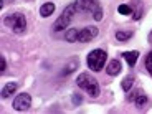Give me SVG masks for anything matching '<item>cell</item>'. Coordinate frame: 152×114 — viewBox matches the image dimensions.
I'll return each mask as SVG.
<instances>
[{
    "label": "cell",
    "instance_id": "1",
    "mask_svg": "<svg viewBox=\"0 0 152 114\" xmlns=\"http://www.w3.org/2000/svg\"><path fill=\"white\" fill-rule=\"evenodd\" d=\"M76 84H78V88H81L83 91H86V94L89 96V98H98L99 93H101L98 80H96L93 75H89V73H81V75H78Z\"/></svg>",
    "mask_w": 152,
    "mask_h": 114
},
{
    "label": "cell",
    "instance_id": "2",
    "mask_svg": "<svg viewBox=\"0 0 152 114\" xmlns=\"http://www.w3.org/2000/svg\"><path fill=\"white\" fill-rule=\"evenodd\" d=\"M4 23H5V27H8L15 35H22L27 30V18L20 12H13V13L7 15L4 18Z\"/></svg>",
    "mask_w": 152,
    "mask_h": 114
},
{
    "label": "cell",
    "instance_id": "3",
    "mask_svg": "<svg viewBox=\"0 0 152 114\" xmlns=\"http://www.w3.org/2000/svg\"><path fill=\"white\" fill-rule=\"evenodd\" d=\"M106 61H107V53L99 48L89 51V55L86 58V63L91 71H101L104 68V65H106Z\"/></svg>",
    "mask_w": 152,
    "mask_h": 114
},
{
    "label": "cell",
    "instance_id": "4",
    "mask_svg": "<svg viewBox=\"0 0 152 114\" xmlns=\"http://www.w3.org/2000/svg\"><path fill=\"white\" fill-rule=\"evenodd\" d=\"M75 12H76V5L75 4L68 5V7L63 10L61 17L53 23V31H63V30H66V27H69V23H71V20H73Z\"/></svg>",
    "mask_w": 152,
    "mask_h": 114
},
{
    "label": "cell",
    "instance_id": "5",
    "mask_svg": "<svg viewBox=\"0 0 152 114\" xmlns=\"http://www.w3.org/2000/svg\"><path fill=\"white\" fill-rule=\"evenodd\" d=\"M98 33H99L98 27L88 25V27L81 28V30L78 31V42H81V43H89V42H93V40L98 37Z\"/></svg>",
    "mask_w": 152,
    "mask_h": 114
},
{
    "label": "cell",
    "instance_id": "6",
    "mask_svg": "<svg viewBox=\"0 0 152 114\" xmlns=\"http://www.w3.org/2000/svg\"><path fill=\"white\" fill-rule=\"evenodd\" d=\"M31 106V96L28 93H20L15 99H13V109L15 111H27Z\"/></svg>",
    "mask_w": 152,
    "mask_h": 114
},
{
    "label": "cell",
    "instance_id": "7",
    "mask_svg": "<svg viewBox=\"0 0 152 114\" xmlns=\"http://www.w3.org/2000/svg\"><path fill=\"white\" fill-rule=\"evenodd\" d=\"M127 99L136 103V107H137V109H144V107H147V104H149L147 96H145L144 93L141 91V89H134V91H131V94L127 96Z\"/></svg>",
    "mask_w": 152,
    "mask_h": 114
},
{
    "label": "cell",
    "instance_id": "8",
    "mask_svg": "<svg viewBox=\"0 0 152 114\" xmlns=\"http://www.w3.org/2000/svg\"><path fill=\"white\" fill-rule=\"evenodd\" d=\"M75 5H76V10L91 12V13H94V12L101 7V4H99L98 0H76Z\"/></svg>",
    "mask_w": 152,
    "mask_h": 114
},
{
    "label": "cell",
    "instance_id": "9",
    "mask_svg": "<svg viewBox=\"0 0 152 114\" xmlns=\"http://www.w3.org/2000/svg\"><path fill=\"white\" fill-rule=\"evenodd\" d=\"M121 69H122V66H121V61L119 60H111L109 63H107V66H106V71H107V75L109 76H118L119 73H121Z\"/></svg>",
    "mask_w": 152,
    "mask_h": 114
},
{
    "label": "cell",
    "instance_id": "10",
    "mask_svg": "<svg viewBox=\"0 0 152 114\" xmlns=\"http://www.w3.org/2000/svg\"><path fill=\"white\" fill-rule=\"evenodd\" d=\"M122 58H124V60L127 61V65L132 68V66H136V61H137V58H139V51H124V53H122Z\"/></svg>",
    "mask_w": 152,
    "mask_h": 114
},
{
    "label": "cell",
    "instance_id": "11",
    "mask_svg": "<svg viewBox=\"0 0 152 114\" xmlns=\"http://www.w3.org/2000/svg\"><path fill=\"white\" fill-rule=\"evenodd\" d=\"M17 89H18V84H17V83H7L4 86V89H2V98H4V99L10 98Z\"/></svg>",
    "mask_w": 152,
    "mask_h": 114
},
{
    "label": "cell",
    "instance_id": "12",
    "mask_svg": "<svg viewBox=\"0 0 152 114\" xmlns=\"http://www.w3.org/2000/svg\"><path fill=\"white\" fill-rule=\"evenodd\" d=\"M53 12H55V4L53 2H46V4H43L42 8H40V15L46 18V17H50Z\"/></svg>",
    "mask_w": 152,
    "mask_h": 114
},
{
    "label": "cell",
    "instance_id": "13",
    "mask_svg": "<svg viewBox=\"0 0 152 114\" xmlns=\"http://www.w3.org/2000/svg\"><path fill=\"white\" fill-rule=\"evenodd\" d=\"M134 81H136V76L134 75H127L122 80V83H121V88L124 89V91H129L131 88H132V84H134Z\"/></svg>",
    "mask_w": 152,
    "mask_h": 114
},
{
    "label": "cell",
    "instance_id": "14",
    "mask_svg": "<svg viewBox=\"0 0 152 114\" xmlns=\"http://www.w3.org/2000/svg\"><path fill=\"white\" fill-rule=\"evenodd\" d=\"M78 31L80 30H76V28H68V30L65 31V40L69 43L78 42Z\"/></svg>",
    "mask_w": 152,
    "mask_h": 114
},
{
    "label": "cell",
    "instance_id": "15",
    "mask_svg": "<svg viewBox=\"0 0 152 114\" xmlns=\"http://www.w3.org/2000/svg\"><path fill=\"white\" fill-rule=\"evenodd\" d=\"M132 38V31H116V40L118 42H127V40H131Z\"/></svg>",
    "mask_w": 152,
    "mask_h": 114
},
{
    "label": "cell",
    "instance_id": "16",
    "mask_svg": "<svg viewBox=\"0 0 152 114\" xmlns=\"http://www.w3.org/2000/svg\"><path fill=\"white\" fill-rule=\"evenodd\" d=\"M118 12L119 13H121V15H131V13H132V7H131V5H126V4H122V5H119L118 7Z\"/></svg>",
    "mask_w": 152,
    "mask_h": 114
},
{
    "label": "cell",
    "instance_id": "17",
    "mask_svg": "<svg viewBox=\"0 0 152 114\" xmlns=\"http://www.w3.org/2000/svg\"><path fill=\"white\" fill-rule=\"evenodd\" d=\"M142 17V4L141 2H136V10L132 12V18L134 20H139Z\"/></svg>",
    "mask_w": 152,
    "mask_h": 114
},
{
    "label": "cell",
    "instance_id": "18",
    "mask_svg": "<svg viewBox=\"0 0 152 114\" xmlns=\"http://www.w3.org/2000/svg\"><path fill=\"white\" fill-rule=\"evenodd\" d=\"M145 68H147L149 75H152V51L147 55V58H145Z\"/></svg>",
    "mask_w": 152,
    "mask_h": 114
},
{
    "label": "cell",
    "instance_id": "19",
    "mask_svg": "<svg viewBox=\"0 0 152 114\" xmlns=\"http://www.w3.org/2000/svg\"><path fill=\"white\" fill-rule=\"evenodd\" d=\"M76 66H78V61H73V63H69V65L68 66H66V69H65V71H63V75H69V73H71V71H75V69H76Z\"/></svg>",
    "mask_w": 152,
    "mask_h": 114
},
{
    "label": "cell",
    "instance_id": "20",
    "mask_svg": "<svg viewBox=\"0 0 152 114\" xmlns=\"http://www.w3.org/2000/svg\"><path fill=\"white\" fill-rule=\"evenodd\" d=\"M93 18H94V20H98V22H99L101 18H103V8L99 7L98 10H96L94 13H93Z\"/></svg>",
    "mask_w": 152,
    "mask_h": 114
},
{
    "label": "cell",
    "instance_id": "21",
    "mask_svg": "<svg viewBox=\"0 0 152 114\" xmlns=\"http://www.w3.org/2000/svg\"><path fill=\"white\" fill-rule=\"evenodd\" d=\"M5 69H7V61H5V58L2 56V58H0V73L4 75V73H5Z\"/></svg>",
    "mask_w": 152,
    "mask_h": 114
},
{
    "label": "cell",
    "instance_id": "22",
    "mask_svg": "<svg viewBox=\"0 0 152 114\" xmlns=\"http://www.w3.org/2000/svg\"><path fill=\"white\" fill-rule=\"evenodd\" d=\"M73 103H75V106H80V103H81V96H80V94H76L75 98H73Z\"/></svg>",
    "mask_w": 152,
    "mask_h": 114
},
{
    "label": "cell",
    "instance_id": "23",
    "mask_svg": "<svg viewBox=\"0 0 152 114\" xmlns=\"http://www.w3.org/2000/svg\"><path fill=\"white\" fill-rule=\"evenodd\" d=\"M149 42L152 43V31H151V35H149Z\"/></svg>",
    "mask_w": 152,
    "mask_h": 114
},
{
    "label": "cell",
    "instance_id": "24",
    "mask_svg": "<svg viewBox=\"0 0 152 114\" xmlns=\"http://www.w3.org/2000/svg\"><path fill=\"white\" fill-rule=\"evenodd\" d=\"M8 2H13V0H8Z\"/></svg>",
    "mask_w": 152,
    "mask_h": 114
}]
</instances>
